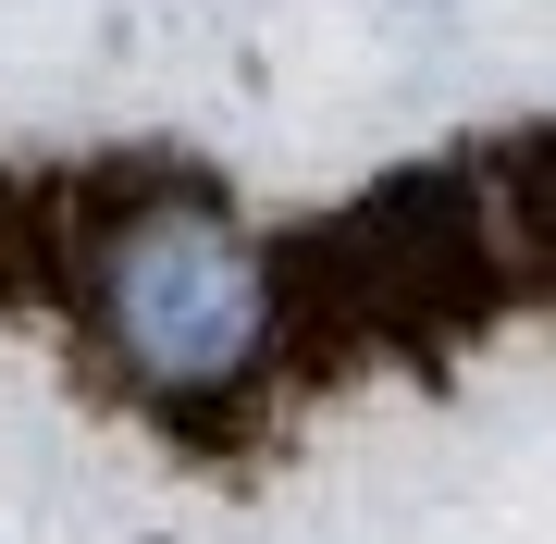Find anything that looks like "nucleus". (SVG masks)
<instances>
[{"label": "nucleus", "mask_w": 556, "mask_h": 544, "mask_svg": "<svg viewBox=\"0 0 556 544\" xmlns=\"http://www.w3.org/2000/svg\"><path fill=\"white\" fill-rule=\"evenodd\" d=\"M100 309H112V346L149 383H223L260 359L273 298H260L248 236H223L211 211H137L100 248Z\"/></svg>", "instance_id": "1"}]
</instances>
